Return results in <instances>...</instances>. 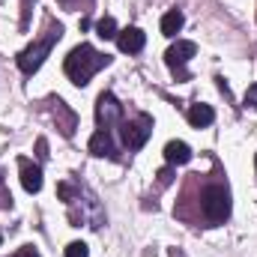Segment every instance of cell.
Wrapping results in <instances>:
<instances>
[{
    "mask_svg": "<svg viewBox=\"0 0 257 257\" xmlns=\"http://www.w3.org/2000/svg\"><path fill=\"white\" fill-rule=\"evenodd\" d=\"M63 3H78V0H63Z\"/></svg>",
    "mask_w": 257,
    "mask_h": 257,
    "instance_id": "cell-22",
    "label": "cell"
},
{
    "mask_svg": "<svg viewBox=\"0 0 257 257\" xmlns=\"http://www.w3.org/2000/svg\"><path fill=\"white\" fill-rule=\"evenodd\" d=\"M0 242H3V236H0Z\"/></svg>",
    "mask_w": 257,
    "mask_h": 257,
    "instance_id": "cell-24",
    "label": "cell"
},
{
    "mask_svg": "<svg viewBox=\"0 0 257 257\" xmlns=\"http://www.w3.org/2000/svg\"><path fill=\"white\" fill-rule=\"evenodd\" d=\"M57 194L66 200L69 218H72L75 227L87 224V227H96V230H99V227L105 224V212H102L96 194L90 192L87 186H81V183H60V186H57Z\"/></svg>",
    "mask_w": 257,
    "mask_h": 257,
    "instance_id": "cell-1",
    "label": "cell"
},
{
    "mask_svg": "<svg viewBox=\"0 0 257 257\" xmlns=\"http://www.w3.org/2000/svg\"><path fill=\"white\" fill-rule=\"evenodd\" d=\"M168 183H171V171H162L159 174V186H168Z\"/></svg>",
    "mask_w": 257,
    "mask_h": 257,
    "instance_id": "cell-21",
    "label": "cell"
},
{
    "mask_svg": "<svg viewBox=\"0 0 257 257\" xmlns=\"http://www.w3.org/2000/svg\"><path fill=\"white\" fill-rule=\"evenodd\" d=\"M57 108H54V120H57V128L63 132L66 138H72L75 135V128H78V117H75V111H69V105L66 102H54Z\"/></svg>",
    "mask_w": 257,
    "mask_h": 257,
    "instance_id": "cell-11",
    "label": "cell"
},
{
    "mask_svg": "<svg viewBox=\"0 0 257 257\" xmlns=\"http://www.w3.org/2000/svg\"><path fill=\"white\" fill-rule=\"evenodd\" d=\"M108 63H111V57H108V54H102V51H96L93 45L81 42L78 48H72V51H69L63 69H66V75L72 78V84L84 87V84H90V78H93L99 69H105Z\"/></svg>",
    "mask_w": 257,
    "mask_h": 257,
    "instance_id": "cell-2",
    "label": "cell"
},
{
    "mask_svg": "<svg viewBox=\"0 0 257 257\" xmlns=\"http://www.w3.org/2000/svg\"><path fill=\"white\" fill-rule=\"evenodd\" d=\"M242 102H245V108H254L257 111V84L245 90V99H242Z\"/></svg>",
    "mask_w": 257,
    "mask_h": 257,
    "instance_id": "cell-18",
    "label": "cell"
},
{
    "mask_svg": "<svg viewBox=\"0 0 257 257\" xmlns=\"http://www.w3.org/2000/svg\"><path fill=\"white\" fill-rule=\"evenodd\" d=\"M60 36H63V24H60V21H48L45 36H39L33 45H27V48L18 54V69H21L24 75H33L39 66L45 63V57L51 54V48L60 42Z\"/></svg>",
    "mask_w": 257,
    "mask_h": 257,
    "instance_id": "cell-3",
    "label": "cell"
},
{
    "mask_svg": "<svg viewBox=\"0 0 257 257\" xmlns=\"http://www.w3.org/2000/svg\"><path fill=\"white\" fill-rule=\"evenodd\" d=\"M120 135H123V147H126L128 153H135V150H141L147 141H150V135H153V117H147V114H138V117H132V120H123L120 123Z\"/></svg>",
    "mask_w": 257,
    "mask_h": 257,
    "instance_id": "cell-5",
    "label": "cell"
},
{
    "mask_svg": "<svg viewBox=\"0 0 257 257\" xmlns=\"http://www.w3.org/2000/svg\"><path fill=\"white\" fill-rule=\"evenodd\" d=\"M254 168H257V156H254Z\"/></svg>",
    "mask_w": 257,
    "mask_h": 257,
    "instance_id": "cell-23",
    "label": "cell"
},
{
    "mask_svg": "<svg viewBox=\"0 0 257 257\" xmlns=\"http://www.w3.org/2000/svg\"><path fill=\"white\" fill-rule=\"evenodd\" d=\"M212 120H215V111H212L209 105H192V108H189V123H192L194 128L212 126Z\"/></svg>",
    "mask_w": 257,
    "mask_h": 257,
    "instance_id": "cell-13",
    "label": "cell"
},
{
    "mask_svg": "<svg viewBox=\"0 0 257 257\" xmlns=\"http://www.w3.org/2000/svg\"><path fill=\"white\" fill-rule=\"evenodd\" d=\"M165 162L168 165H186V162H192V147L186 141H171L165 147Z\"/></svg>",
    "mask_w": 257,
    "mask_h": 257,
    "instance_id": "cell-12",
    "label": "cell"
},
{
    "mask_svg": "<svg viewBox=\"0 0 257 257\" xmlns=\"http://www.w3.org/2000/svg\"><path fill=\"white\" fill-rule=\"evenodd\" d=\"M194 54H197V45H194V42H186V39H177V42L168 48L165 60H168V66H171V72L177 75V81H189V69H186V63L192 60Z\"/></svg>",
    "mask_w": 257,
    "mask_h": 257,
    "instance_id": "cell-6",
    "label": "cell"
},
{
    "mask_svg": "<svg viewBox=\"0 0 257 257\" xmlns=\"http://www.w3.org/2000/svg\"><path fill=\"white\" fill-rule=\"evenodd\" d=\"M117 21L111 18V15H105V18H99V24H96V36L99 39H117Z\"/></svg>",
    "mask_w": 257,
    "mask_h": 257,
    "instance_id": "cell-15",
    "label": "cell"
},
{
    "mask_svg": "<svg viewBox=\"0 0 257 257\" xmlns=\"http://www.w3.org/2000/svg\"><path fill=\"white\" fill-rule=\"evenodd\" d=\"M18 171H21V186H24V192L36 194L42 189V168H39V165H33L30 159H18Z\"/></svg>",
    "mask_w": 257,
    "mask_h": 257,
    "instance_id": "cell-8",
    "label": "cell"
},
{
    "mask_svg": "<svg viewBox=\"0 0 257 257\" xmlns=\"http://www.w3.org/2000/svg\"><path fill=\"white\" fill-rule=\"evenodd\" d=\"M90 251H87V245L84 242H69L66 245V257H87Z\"/></svg>",
    "mask_w": 257,
    "mask_h": 257,
    "instance_id": "cell-16",
    "label": "cell"
},
{
    "mask_svg": "<svg viewBox=\"0 0 257 257\" xmlns=\"http://www.w3.org/2000/svg\"><path fill=\"white\" fill-rule=\"evenodd\" d=\"M30 6H33V0H21V30H27V21H30Z\"/></svg>",
    "mask_w": 257,
    "mask_h": 257,
    "instance_id": "cell-17",
    "label": "cell"
},
{
    "mask_svg": "<svg viewBox=\"0 0 257 257\" xmlns=\"http://www.w3.org/2000/svg\"><path fill=\"white\" fill-rule=\"evenodd\" d=\"M183 24H186V15H183L180 9H171V12L162 18V33H165V36H177V33L183 30Z\"/></svg>",
    "mask_w": 257,
    "mask_h": 257,
    "instance_id": "cell-14",
    "label": "cell"
},
{
    "mask_svg": "<svg viewBox=\"0 0 257 257\" xmlns=\"http://www.w3.org/2000/svg\"><path fill=\"white\" fill-rule=\"evenodd\" d=\"M96 120H99V128H108V132H111V126L123 123V105L117 102L114 93H102L99 96V102H96Z\"/></svg>",
    "mask_w": 257,
    "mask_h": 257,
    "instance_id": "cell-7",
    "label": "cell"
},
{
    "mask_svg": "<svg viewBox=\"0 0 257 257\" xmlns=\"http://www.w3.org/2000/svg\"><path fill=\"white\" fill-rule=\"evenodd\" d=\"M90 153L99 156V159H117V150H114V138L108 128H99L93 138H90Z\"/></svg>",
    "mask_w": 257,
    "mask_h": 257,
    "instance_id": "cell-10",
    "label": "cell"
},
{
    "mask_svg": "<svg viewBox=\"0 0 257 257\" xmlns=\"http://www.w3.org/2000/svg\"><path fill=\"white\" fill-rule=\"evenodd\" d=\"M12 257H39V251H36L33 245H24L21 251H15V254H12Z\"/></svg>",
    "mask_w": 257,
    "mask_h": 257,
    "instance_id": "cell-19",
    "label": "cell"
},
{
    "mask_svg": "<svg viewBox=\"0 0 257 257\" xmlns=\"http://www.w3.org/2000/svg\"><path fill=\"white\" fill-rule=\"evenodd\" d=\"M117 45H120V51H123V54H138V51H144L147 36H144V30H141V27H126V30H120V33H117Z\"/></svg>",
    "mask_w": 257,
    "mask_h": 257,
    "instance_id": "cell-9",
    "label": "cell"
},
{
    "mask_svg": "<svg viewBox=\"0 0 257 257\" xmlns=\"http://www.w3.org/2000/svg\"><path fill=\"white\" fill-rule=\"evenodd\" d=\"M36 153H39V159H48V144H45V138L36 141Z\"/></svg>",
    "mask_w": 257,
    "mask_h": 257,
    "instance_id": "cell-20",
    "label": "cell"
},
{
    "mask_svg": "<svg viewBox=\"0 0 257 257\" xmlns=\"http://www.w3.org/2000/svg\"><path fill=\"white\" fill-rule=\"evenodd\" d=\"M200 212L209 224H224L230 218V189L224 183H209L200 192Z\"/></svg>",
    "mask_w": 257,
    "mask_h": 257,
    "instance_id": "cell-4",
    "label": "cell"
}]
</instances>
